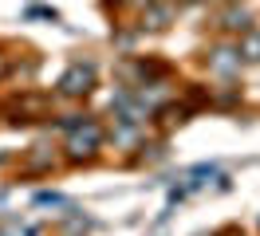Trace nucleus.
Returning a JSON list of instances; mask_svg holds the SVG:
<instances>
[{"label": "nucleus", "mask_w": 260, "mask_h": 236, "mask_svg": "<svg viewBox=\"0 0 260 236\" xmlns=\"http://www.w3.org/2000/svg\"><path fill=\"white\" fill-rule=\"evenodd\" d=\"M91 79H95V75H91V67H83V71L75 67V71H67V75H63V91H67V94L91 91Z\"/></svg>", "instance_id": "f257e3e1"}]
</instances>
